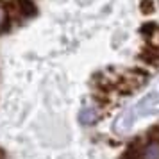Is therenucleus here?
Here are the masks:
<instances>
[{
    "mask_svg": "<svg viewBox=\"0 0 159 159\" xmlns=\"http://www.w3.org/2000/svg\"><path fill=\"white\" fill-rule=\"evenodd\" d=\"M138 159H159V139H148L143 147H139Z\"/></svg>",
    "mask_w": 159,
    "mask_h": 159,
    "instance_id": "1",
    "label": "nucleus"
},
{
    "mask_svg": "<svg viewBox=\"0 0 159 159\" xmlns=\"http://www.w3.org/2000/svg\"><path fill=\"white\" fill-rule=\"evenodd\" d=\"M98 113H100V109L97 107L95 104L88 106V107H82V111H80V122L84 125H91V123H95L98 120Z\"/></svg>",
    "mask_w": 159,
    "mask_h": 159,
    "instance_id": "2",
    "label": "nucleus"
},
{
    "mask_svg": "<svg viewBox=\"0 0 159 159\" xmlns=\"http://www.w3.org/2000/svg\"><path fill=\"white\" fill-rule=\"evenodd\" d=\"M13 6H15L16 13L22 16H32L36 13V6L32 0H13Z\"/></svg>",
    "mask_w": 159,
    "mask_h": 159,
    "instance_id": "3",
    "label": "nucleus"
},
{
    "mask_svg": "<svg viewBox=\"0 0 159 159\" xmlns=\"http://www.w3.org/2000/svg\"><path fill=\"white\" fill-rule=\"evenodd\" d=\"M7 23H9V11H7V7L0 2V30L6 29Z\"/></svg>",
    "mask_w": 159,
    "mask_h": 159,
    "instance_id": "4",
    "label": "nucleus"
},
{
    "mask_svg": "<svg viewBox=\"0 0 159 159\" xmlns=\"http://www.w3.org/2000/svg\"><path fill=\"white\" fill-rule=\"evenodd\" d=\"M141 9H143V13H147V15L152 13V11H154V2H152V0H143V2H141Z\"/></svg>",
    "mask_w": 159,
    "mask_h": 159,
    "instance_id": "5",
    "label": "nucleus"
}]
</instances>
